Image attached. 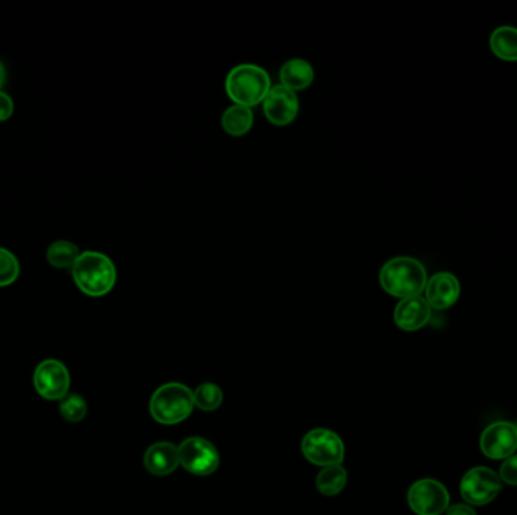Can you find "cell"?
<instances>
[{
  "instance_id": "obj_1",
  "label": "cell",
  "mask_w": 517,
  "mask_h": 515,
  "mask_svg": "<svg viewBox=\"0 0 517 515\" xmlns=\"http://www.w3.org/2000/svg\"><path fill=\"white\" fill-rule=\"evenodd\" d=\"M378 280L386 293L395 298L406 299L421 297L426 290L428 275L426 266L419 260L400 256L383 265Z\"/></svg>"
},
{
  "instance_id": "obj_2",
  "label": "cell",
  "mask_w": 517,
  "mask_h": 515,
  "mask_svg": "<svg viewBox=\"0 0 517 515\" xmlns=\"http://www.w3.org/2000/svg\"><path fill=\"white\" fill-rule=\"evenodd\" d=\"M77 289L92 298H100L111 292L117 283V268L107 254L84 251L71 268Z\"/></svg>"
},
{
  "instance_id": "obj_3",
  "label": "cell",
  "mask_w": 517,
  "mask_h": 515,
  "mask_svg": "<svg viewBox=\"0 0 517 515\" xmlns=\"http://www.w3.org/2000/svg\"><path fill=\"white\" fill-rule=\"evenodd\" d=\"M271 77L268 71L254 64H241L230 70L226 79V92L234 105L258 107L264 103L271 91Z\"/></svg>"
},
{
  "instance_id": "obj_4",
  "label": "cell",
  "mask_w": 517,
  "mask_h": 515,
  "mask_svg": "<svg viewBox=\"0 0 517 515\" xmlns=\"http://www.w3.org/2000/svg\"><path fill=\"white\" fill-rule=\"evenodd\" d=\"M193 390L180 383H168L156 389L150 400V415L157 424H178L193 415Z\"/></svg>"
},
{
  "instance_id": "obj_5",
  "label": "cell",
  "mask_w": 517,
  "mask_h": 515,
  "mask_svg": "<svg viewBox=\"0 0 517 515\" xmlns=\"http://www.w3.org/2000/svg\"><path fill=\"white\" fill-rule=\"evenodd\" d=\"M301 452L306 460L322 469L342 465L345 460L344 441L336 432L325 428L309 431L301 441Z\"/></svg>"
},
{
  "instance_id": "obj_6",
  "label": "cell",
  "mask_w": 517,
  "mask_h": 515,
  "mask_svg": "<svg viewBox=\"0 0 517 515\" xmlns=\"http://www.w3.org/2000/svg\"><path fill=\"white\" fill-rule=\"evenodd\" d=\"M502 490V480L497 471L489 467L467 470L460 480V495L469 506L489 505Z\"/></svg>"
},
{
  "instance_id": "obj_7",
  "label": "cell",
  "mask_w": 517,
  "mask_h": 515,
  "mask_svg": "<svg viewBox=\"0 0 517 515\" xmlns=\"http://www.w3.org/2000/svg\"><path fill=\"white\" fill-rule=\"evenodd\" d=\"M407 502L416 515H441L449 508L451 495L439 480L424 478L409 488Z\"/></svg>"
},
{
  "instance_id": "obj_8",
  "label": "cell",
  "mask_w": 517,
  "mask_h": 515,
  "mask_svg": "<svg viewBox=\"0 0 517 515\" xmlns=\"http://www.w3.org/2000/svg\"><path fill=\"white\" fill-rule=\"evenodd\" d=\"M179 461L191 475L209 476L219 469V454L209 440L189 437L179 445Z\"/></svg>"
},
{
  "instance_id": "obj_9",
  "label": "cell",
  "mask_w": 517,
  "mask_h": 515,
  "mask_svg": "<svg viewBox=\"0 0 517 515\" xmlns=\"http://www.w3.org/2000/svg\"><path fill=\"white\" fill-rule=\"evenodd\" d=\"M32 383L43 400H61L70 393V372L60 360H43L34 370Z\"/></svg>"
},
{
  "instance_id": "obj_10",
  "label": "cell",
  "mask_w": 517,
  "mask_h": 515,
  "mask_svg": "<svg viewBox=\"0 0 517 515\" xmlns=\"http://www.w3.org/2000/svg\"><path fill=\"white\" fill-rule=\"evenodd\" d=\"M480 449L490 460H507L516 454V426L504 420L489 424L480 437Z\"/></svg>"
},
{
  "instance_id": "obj_11",
  "label": "cell",
  "mask_w": 517,
  "mask_h": 515,
  "mask_svg": "<svg viewBox=\"0 0 517 515\" xmlns=\"http://www.w3.org/2000/svg\"><path fill=\"white\" fill-rule=\"evenodd\" d=\"M299 112V100L297 92L290 91L286 86L274 85L264 100V114L274 126H290L297 120Z\"/></svg>"
},
{
  "instance_id": "obj_12",
  "label": "cell",
  "mask_w": 517,
  "mask_h": 515,
  "mask_svg": "<svg viewBox=\"0 0 517 515\" xmlns=\"http://www.w3.org/2000/svg\"><path fill=\"white\" fill-rule=\"evenodd\" d=\"M426 303L431 310H447L451 308L460 298L462 286L458 278L451 273H437L428 278L426 286Z\"/></svg>"
},
{
  "instance_id": "obj_13",
  "label": "cell",
  "mask_w": 517,
  "mask_h": 515,
  "mask_svg": "<svg viewBox=\"0 0 517 515\" xmlns=\"http://www.w3.org/2000/svg\"><path fill=\"white\" fill-rule=\"evenodd\" d=\"M431 312L433 310L424 297L401 299L400 303L396 304L394 321L398 329L413 333L424 329L426 323L430 322Z\"/></svg>"
},
{
  "instance_id": "obj_14",
  "label": "cell",
  "mask_w": 517,
  "mask_h": 515,
  "mask_svg": "<svg viewBox=\"0 0 517 515\" xmlns=\"http://www.w3.org/2000/svg\"><path fill=\"white\" fill-rule=\"evenodd\" d=\"M144 465L152 475H171L172 471L180 465L179 446L172 445L170 441H157L146 450Z\"/></svg>"
},
{
  "instance_id": "obj_15",
  "label": "cell",
  "mask_w": 517,
  "mask_h": 515,
  "mask_svg": "<svg viewBox=\"0 0 517 515\" xmlns=\"http://www.w3.org/2000/svg\"><path fill=\"white\" fill-rule=\"evenodd\" d=\"M280 85L286 86L290 91H303L314 83V67L309 61L294 58L284 62L279 71Z\"/></svg>"
},
{
  "instance_id": "obj_16",
  "label": "cell",
  "mask_w": 517,
  "mask_h": 515,
  "mask_svg": "<svg viewBox=\"0 0 517 515\" xmlns=\"http://www.w3.org/2000/svg\"><path fill=\"white\" fill-rule=\"evenodd\" d=\"M490 51L497 59L505 62H517V28L501 26L492 32Z\"/></svg>"
},
{
  "instance_id": "obj_17",
  "label": "cell",
  "mask_w": 517,
  "mask_h": 515,
  "mask_svg": "<svg viewBox=\"0 0 517 515\" xmlns=\"http://www.w3.org/2000/svg\"><path fill=\"white\" fill-rule=\"evenodd\" d=\"M254 114L250 107L232 105L223 112L221 116V127L228 137H243L253 127Z\"/></svg>"
},
{
  "instance_id": "obj_18",
  "label": "cell",
  "mask_w": 517,
  "mask_h": 515,
  "mask_svg": "<svg viewBox=\"0 0 517 515\" xmlns=\"http://www.w3.org/2000/svg\"><path fill=\"white\" fill-rule=\"evenodd\" d=\"M348 480V473L342 465H331L321 469L320 473L316 476V490L321 495H338L345 490Z\"/></svg>"
},
{
  "instance_id": "obj_19",
  "label": "cell",
  "mask_w": 517,
  "mask_h": 515,
  "mask_svg": "<svg viewBox=\"0 0 517 515\" xmlns=\"http://www.w3.org/2000/svg\"><path fill=\"white\" fill-rule=\"evenodd\" d=\"M81 251L76 243L70 241H55L47 248L46 258L51 266L56 269H71L75 266Z\"/></svg>"
},
{
  "instance_id": "obj_20",
  "label": "cell",
  "mask_w": 517,
  "mask_h": 515,
  "mask_svg": "<svg viewBox=\"0 0 517 515\" xmlns=\"http://www.w3.org/2000/svg\"><path fill=\"white\" fill-rule=\"evenodd\" d=\"M194 404L202 411H215L223 405V390L213 383H204L194 390Z\"/></svg>"
},
{
  "instance_id": "obj_21",
  "label": "cell",
  "mask_w": 517,
  "mask_h": 515,
  "mask_svg": "<svg viewBox=\"0 0 517 515\" xmlns=\"http://www.w3.org/2000/svg\"><path fill=\"white\" fill-rule=\"evenodd\" d=\"M60 415L62 419L77 424L85 419L88 415V404L85 398L79 393H68L66 398L60 400Z\"/></svg>"
},
{
  "instance_id": "obj_22",
  "label": "cell",
  "mask_w": 517,
  "mask_h": 515,
  "mask_svg": "<svg viewBox=\"0 0 517 515\" xmlns=\"http://www.w3.org/2000/svg\"><path fill=\"white\" fill-rule=\"evenodd\" d=\"M20 275V263L16 254L10 250L0 247V288H6L10 284L16 283Z\"/></svg>"
},
{
  "instance_id": "obj_23",
  "label": "cell",
  "mask_w": 517,
  "mask_h": 515,
  "mask_svg": "<svg viewBox=\"0 0 517 515\" xmlns=\"http://www.w3.org/2000/svg\"><path fill=\"white\" fill-rule=\"evenodd\" d=\"M497 475H499L504 484L517 487V454L508 456L507 460H504Z\"/></svg>"
},
{
  "instance_id": "obj_24",
  "label": "cell",
  "mask_w": 517,
  "mask_h": 515,
  "mask_svg": "<svg viewBox=\"0 0 517 515\" xmlns=\"http://www.w3.org/2000/svg\"><path fill=\"white\" fill-rule=\"evenodd\" d=\"M14 114V100L6 92L0 91V123L10 120Z\"/></svg>"
},
{
  "instance_id": "obj_25",
  "label": "cell",
  "mask_w": 517,
  "mask_h": 515,
  "mask_svg": "<svg viewBox=\"0 0 517 515\" xmlns=\"http://www.w3.org/2000/svg\"><path fill=\"white\" fill-rule=\"evenodd\" d=\"M447 515H477V512L467 503H456V505H449Z\"/></svg>"
},
{
  "instance_id": "obj_26",
  "label": "cell",
  "mask_w": 517,
  "mask_h": 515,
  "mask_svg": "<svg viewBox=\"0 0 517 515\" xmlns=\"http://www.w3.org/2000/svg\"><path fill=\"white\" fill-rule=\"evenodd\" d=\"M6 82V68L4 66V62L0 61V91H2V88L5 85Z\"/></svg>"
},
{
  "instance_id": "obj_27",
  "label": "cell",
  "mask_w": 517,
  "mask_h": 515,
  "mask_svg": "<svg viewBox=\"0 0 517 515\" xmlns=\"http://www.w3.org/2000/svg\"><path fill=\"white\" fill-rule=\"evenodd\" d=\"M514 426H516V430H517V422H516V424H514Z\"/></svg>"
}]
</instances>
